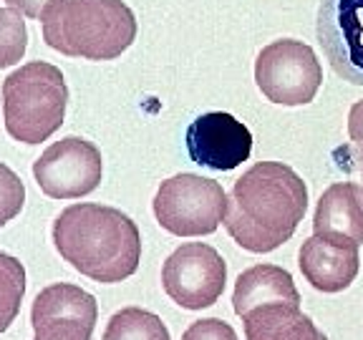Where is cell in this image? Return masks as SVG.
<instances>
[{"mask_svg":"<svg viewBox=\"0 0 363 340\" xmlns=\"http://www.w3.org/2000/svg\"><path fill=\"white\" fill-rule=\"evenodd\" d=\"M308 210V187L283 162H257L227 197L225 227L247 252L265 255L295 234Z\"/></svg>","mask_w":363,"mask_h":340,"instance_id":"1","label":"cell"},{"mask_svg":"<svg viewBox=\"0 0 363 340\" xmlns=\"http://www.w3.org/2000/svg\"><path fill=\"white\" fill-rule=\"evenodd\" d=\"M51 237L58 255L94 283H121L139 270L142 234L116 207L71 204L56 217Z\"/></svg>","mask_w":363,"mask_h":340,"instance_id":"2","label":"cell"},{"mask_svg":"<svg viewBox=\"0 0 363 340\" xmlns=\"http://www.w3.org/2000/svg\"><path fill=\"white\" fill-rule=\"evenodd\" d=\"M38 21L45 45L68 58L113 61L136 38V18L124 0H56Z\"/></svg>","mask_w":363,"mask_h":340,"instance_id":"3","label":"cell"},{"mask_svg":"<svg viewBox=\"0 0 363 340\" xmlns=\"http://www.w3.org/2000/svg\"><path fill=\"white\" fill-rule=\"evenodd\" d=\"M66 106L68 86L53 63H26L3 81V119L16 142L40 144L51 139L61 129Z\"/></svg>","mask_w":363,"mask_h":340,"instance_id":"4","label":"cell"},{"mask_svg":"<svg viewBox=\"0 0 363 340\" xmlns=\"http://www.w3.org/2000/svg\"><path fill=\"white\" fill-rule=\"evenodd\" d=\"M227 212V192L220 181L199 174H177L154 194V217L169 234L202 237L217 232Z\"/></svg>","mask_w":363,"mask_h":340,"instance_id":"5","label":"cell"},{"mask_svg":"<svg viewBox=\"0 0 363 340\" xmlns=\"http://www.w3.org/2000/svg\"><path fill=\"white\" fill-rule=\"evenodd\" d=\"M255 84L267 101L280 106H306L323 86V68L308 43L283 38L257 53Z\"/></svg>","mask_w":363,"mask_h":340,"instance_id":"6","label":"cell"},{"mask_svg":"<svg viewBox=\"0 0 363 340\" xmlns=\"http://www.w3.org/2000/svg\"><path fill=\"white\" fill-rule=\"evenodd\" d=\"M227 265L215 247L187 242L177 247L162 267V285L169 300L184 310L215 305L225 293Z\"/></svg>","mask_w":363,"mask_h":340,"instance_id":"7","label":"cell"},{"mask_svg":"<svg viewBox=\"0 0 363 340\" xmlns=\"http://www.w3.org/2000/svg\"><path fill=\"white\" fill-rule=\"evenodd\" d=\"M33 176L45 197L81 199L101 184V152L81 136H66L35 159Z\"/></svg>","mask_w":363,"mask_h":340,"instance_id":"8","label":"cell"},{"mask_svg":"<svg viewBox=\"0 0 363 340\" xmlns=\"http://www.w3.org/2000/svg\"><path fill=\"white\" fill-rule=\"evenodd\" d=\"M96 298L79 285L56 283L43 288L33 300V340H91L96 328Z\"/></svg>","mask_w":363,"mask_h":340,"instance_id":"9","label":"cell"},{"mask_svg":"<svg viewBox=\"0 0 363 340\" xmlns=\"http://www.w3.org/2000/svg\"><path fill=\"white\" fill-rule=\"evenodd\" d=\"M315 33L335 74L363 86V0H320Z\"/></svg>","mask_w":363,"mask_h":340,"instance_id":"10","label":"cell"},{"mask_svg":"<svg viewBox=\"0 0 363 340\" xmlns=\"http://www.w3.org/2000/svg\"><path fill=\"white\" fill-rule=\"evenodd\" d=\"M187 152L194 164L212 171H233L250 159L252 134L233 113H202L187 129Z\"/></svg>","mask_w":363,"mask_h":340,"instance_id":"11","label":"cell"},{"mask_svg":"<svg viewBox=\"0 0 363 340\" xmlns=\"http://www.w3.org/2000/svg\"><path fill=\"white\" fill-rule=\"evenodd\" d=\"M313 234L338 244H363V189L353 181H335L320 194L313 215Z\"/></svg>","mask_w":363,"mask_h":340,"instance_id":"12","label":"cell"},{"mask_svg":"<svg viewBox=\"0 0 363 340\" xmlns=\"http://www.w3.org/2000/svg\"><path fill=\"white\" fill-rule=\"evenodd\" d=\"M303 278L320 293H340L351 288L361 270L358 247L353 244H338L325 237H308L298 252Z\"/></svg>","mask_w":363,"mask_h":340,"instance_id":"13","label":"cell"},{"mask_svg":"<svg viewBox=\"0 0 363 340\" xmlns=\"http://www.w3.org/2000/svg\"><path fill=\"white\" fill-rule=\"evenodd\" d=\"M270 302H285V305L301 307V293L295 288L293 275L278 265H255L245 270L235 283V315L242 317L252 307L270 305Z\"/></svg>","mask_w":363,"mask_h":340,"instance_id":"14","label":"cell"},{"mask_svg":"<svg viewBox=\"0 0 363 340\" xmlns=\"http://www.w3.org/2000/svg\"><path fill=\"white\" fill-rule=\"evenodd\" d=\"M247 340H328L298 305L270 302L242 315Z\"/></svg>","mask_w":363,"mask_h":340,"instance_id":"15","label":"cell"},{"mask_svg":"<svg viewBox=\"0 0 363 340\" xmlns=\"http://www.w3.org/2000/svg\"><path fill=\"white\" fill-rule=\"evenodd\" d=\"M104 340H172L162 317L142 307L113 312L104 330Z\"/></svg>","mask_w":363,"mask_h":340,"instance_id":"16","label":"cell"},{"mask_svg":"<svg viewBox=\"0 0 363 340\" xmlns=\"http://www.w3.org/2000/svg\"><path fill=\"white\" fill-rule=\"evenodd\" d=\"M26 295V267L13 255L0 252V333L16 323Z\"/></svg>","mask_w":363,"mask_h":340,"instance_id":"17","label":"cell"},{"mask_svg":"<svg viewBox=\"0 0 363 340\" xmlns=\"http://www.w3.org/2000/svg\"><path fill=\"white\" fill-rule=\"evenodd\" d=\"M28 28L26 21L13 8H0V68H11L26 56Z\"/></svg>","mask_w":363,"mask_h":340,"instance_id":"18","label":"cell"},{"mask_svg":"<svg viewBox=\"0 0 363 340\" xmlns=\"http://www.w3.org/2000/svg\"><path fill=\"white\" fill-rule=\"evenodd\" d=\"M26 204V187L11 166L0 164V227H6L21 215Z\"/></svg>","mask_w":363,"mask_h":340,"instance_id":"19","label":"cell"},{"mask_svg":"<svg viewBox=\"0 0 363 340\" xmlns=\"http://www.w3.org/2000/svg\"><path fill=\"white\" fill-rule=\"evenodd\" d=\"M182 340H238V333L233 330V325L220 317H204L189 325Z\"/></svg>","mask_w":363,"mask_h":340,"instance_id":"20","label":"cell"},{"mask_svg":"<svg viewBox=\"0 0 363 340\" xmlns=\"http://www.w3.org/2000/svg\"><path fill=\"white\" fill-rule=\"evenodd\" d=\"M348 136H351V144L363 166V98L353 103L351 113H348Z\"/></svg>","mask_w":363,"mask_h":340,"instance_id":"21","label":"cell"},{"mask_svg":"<svg viewBox=\"0 0 363 340\" xmlns=\"http://www.w3.org/2000/svg\"><path fill=\"white\" fill-rule=\"evenodd\" d=\"M8 8L18 11L21 16H28V18H40L45 13V8H51L56 0H6Z\"/></svg>","mask_w":363,"mask_h":340,"instance_id":"22","label":"cell"},{"mask_svg":"<svg viewBox=\"0 0 363 340\" xmlns=\"http://www.w3.org/2000/svg\"><path fill=\"white\" fill-rule=\"evenodd\" d=\"M361 179H363V166H361ZM361 189H363V184H361Z\"/></svg>","mask_w":363,"mask_h":340,"instance_id":"23","label":"cell"}]
</instances>
